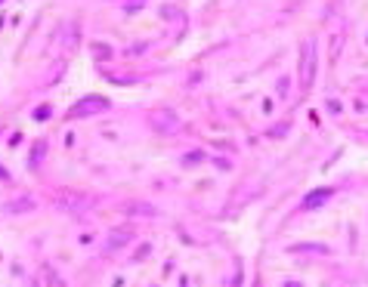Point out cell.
Instances as JSON below:
<instances>
[{
  "mask_svg": "<svg viewBox=\"0 0 368 287\" xmlns=\"http://www.w3.org/2000/svg\"><path fill=\"white\" fill-rule=\"evenodd\" d=\"M127 210H130V213H139V216H155V213H158L152 204H146V201H130Z\"/></svg>",
  "mask_w": 368,
  "mask_h": 287,
  "instance_id": "9c48e42d",
  "label": "cell"
},
{
  "mask_svg": "<svg viewBox=\"0 0 368 287\" xmlns=\"http://www.w3.org/2000/svg\"><path fill=\"white\" fill-rule=\"evenodd\" d=\"M285 130H288V124H278V127H272V133H269V136H281Z\"/></svg>",
  "mask_w": 368,
  "mask_h": 287,
  "instance_id": "5bb4252c",
  "label": "cell"
},
{
  "mask_svg": "<svg viewBox=\"0 0 368 287\" xmlns=\"http://www.w3.org/2000/svg\"><path fill=\"white\" fill-rule=\"evenodd\" d=\"M152 127H155L158 133H164V136H174V133L183 130L180 117H177L174 111H158V114H152Z\"/></svg>",
  "mask_w": 368,
  "mask_h": 287,
  "instance_id": "277c9868",
  "label": "cell"
},
{
  "mask_svg": "<svg viewBox=\"0 0 368 287\" xmlns=\"http://www.w3.org/2000/svg\"><path fill=\"white\" fill-rule=\"evenodd\" d=\"M313 80H316V44L306 40V44L300 47V87L309 90Z\"/></svg>",
  "mask_w": 368,
  "mask_h": 287,
  "instance_id": "7a4b0ae2",
  "label": "cell"
},
{
  "mask_svg": "<svg viewBox=\"0 0 368 287\" xmlns=\"http://www.w3.org/2000/svg\"><path fill=\"white\" fill-rule=\"evenodd\" d=\"M328 198H334V188H316L313 195L303 198V207H306V210H316V207H322Z\"/></svg>",
  "mask_w": 368,
  "mask_h": 287,
  "instance_id": "8992f818",
  "label": "cell"
},
{
  "mask_svg": "<svg viewBox=\"0 0 368 287\" xmlns=\"http://www.w3.org/2000/svg\"><path fill=\"white\" fill-rule=\"evenodd\" d=\"M96 204L93 195H84V192H59L56 195V207H62L65 213H87Z\"/></svg>",
  "mask_w": 368,
  "mask_h": 287,
  "instance_id": "6da1fadb",
  "label": "cell"
},
{
  "mask_svg": "<svg viewBox=\"0 0 368 287\" xmlns=\"http://www.w3.org/2000/svg\"><path fill=\"white\" fill-rule=\"evenodd\" d=\"M50 117V105H40L37 111H34V120H47Z\"/></svg>",
  "mask_w": 368,
  "mask_h": 287,
  "instance_id": "4fadbf2b",
  "label": "cell"
},
{
  "mask_svg": "<svg viewBox=\"0 0 368 287\" xmlns=\"http://www.w3.org/2000/svg\"><path fill=\"white\" fill-rule=\"evenodd\" d=\"M102 111H108V99H102V96H87V99H80V102L71 105L68 117H90V114H102Z\"/></svg>",
  "mask_w": 368,
  "mask_h": 287,
  "instance_id": "3957f363",
  "label": "cell"
},
{
  "mask_svg": "<svg viewBox=\"0 0 368 287\" xmlns=\"http://www.w3.org/2000/svg\"><path fill=\"white\" fill-rule=\"evenodd\" d=\"M34 207H37V198H31V195H16L13 201H7V204H4V210H7V213H13V216L31 213Z\"/></svg>",
  "mask_w": 368,
  "mask_h": 287,
  "instance_id": "5b68a950",
  "label": "cell"
},
{
  "mask_svg": "<svg viewBox=\"0 0 368 287\" xmlns=\"http://www.w3.org/2000/svg\"><path fill=\"white\" fill-rule=\"evenodd\" d=\"M130 229H115L111 232V238H108V250H118V247H124V244L130 241Z\"/></svg>",
  "mask_w": 368,
  "mask_h": 287,
  "instance_id": "52a82bcc",
  "label": "cell"
},
{
  "mask_svg": "<svg viewBox=\"0 0 368 287\" xmlns=\"http://www.w3.org/2000/svg\"><path fill=\"white\" fill-rule=\"evenodd\" d=\"M201 157H204L201 151H189V154H183V164H189V167H195V164H198Z\"/></svg>",
  "mask_w": 368,
  "mask_h": 287,
  "instance_id": "7c38bea8",
  "label": "cell"
},
{
  "mask_svg": "<svg viewBox=\"0 0 368 287\" xmlns=\"http://www.w3.org/2000/svg\"><path fill=\"white\" fill-rule=\"evenodd\" d=\"M44 154H47V142L40 139V142H37V145L31 148V167H37V164L44 161Z\"/></svg>",
  "mask_w": 368,
  "mask_h": 287,
  "instance_id": "30bf717a",
  "label": "cell"
},
{
  "mask_svg": "<svg viewBox=\"0 0 368 287\" xmlns=\"http://www.w3.org/2000/svg\"><path fill=\"white\" fill-rule=\"evenodd\" d=\"M44 275H47V284H50V287H65V281L56 275V269H53V266H44Z\"/></svg>",
  "mask_w": 368,
  "mask_h": 287,
  "instance_id": "8fae6325",
  "label": "cell"
},
{
  "mask_svg": "<svg viewBox=\"0 0 368 287\" xmlns=\"http://www.w3.org/2000/svg\"><path fill=\"white\" fill-rule=\"evenodd\" d=\"M291 250H294V253H319V257H328V253H331L325 244H294Z\"/></svg>",
  "mask_w": 368,
  "mask_h": 287,
  "instance_id": "ba28073f",
  "label": "cell"
}]
</instances>
